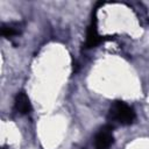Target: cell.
Here are the masks:
<instances>
[{
	"label": "cell",
	"mask_w": 149,
	"mask_h": 149,
	"mask_svg": "<svg viewBox=\"0 0 149 149\" xmlns=\"http://www.w3.org/2000/svg\"><path fill=\"white\" fill-rule=\"evenodd\" d=\"M14 108L20 114H28L31 111V104L29 97L24 92H19L14 100Z\"/></svg>",
	"instance_id": "obj_4"
},
{
	"label": "cell",
	"mask_w": 149,
	"mask_h": 149,
	"mask_svg": "<svg viewBox=\"0 0 149 149\" xmlns=\"http://www.w3.org/2000/svg\"><path fill=\"white\" fill-rule=\"evenodd\" d=\"M2 149H6V148H2Z\"/></svg>",
	"instance_id": "obj_6"
},
{
	"label": "cell",
	"mask_w": 149,
	"mask_h": 149,
	"mask_svg": "<svg viewBox=\"0 0 149 149\" xmlns=\"http://www.w3.org/2000/svg\"><path fill=\"white\" fill-rule=\"evenodd\" d=\"M102 41L101 36L98 33V28H97V20L95 17L92 20L91 24L87 28V33H86V41H85V48L91 49L97 47L98 44H100Z\"/></svg>",
	"instance_id": "obj_3"
},
{
	"label": "cell",
	"mask_w": 149,
	"mask_h": 149,
	"mask_svg": "<svg viewBox=\"0 0 149 149\" xmlns=\"http://www.w3.org/2000/svg\"><path fill=\"white\" fill-rule=\"evenodd\" d=\"M135 118H136V114L133 107H130L129 105L120 100L114 101L108 111V119L111 121L118 122L123 126L132 125L135 121Z\"/></svg>",
	"instance_id": "obj_1"
},
{
	"label": "cell",
	"mask_w": 149,
	"mask_h": 149,
	"mask_svg": "<svg viewBox=\"0 0 149 149\" xmlns=\"http://www.w3.org/2000/svg\"><path fill=\"white\" fill-rule=\"evenodd\" d=\"M21 31L20 26L15 23H5L1 26V35L5 37H13L19 35Z\"/></svg>",
	"instance_id": "obj_5"
},
{
	"label": "cell",
	"mask_w": 149,
	"mask_h": 149,
	"mask_svg": "<svg viewBox=\"0 0 149 149\" xmlns=\"http://www.w3.org/2000/svg\"><path fill=\"white\" fill-rule=\"evenodd\" d=\"M113 141V128L111 126H104L94 136L93 149H109Z\"/></svg>",
	"instance_id": "obj_2"
}]
</instances>
